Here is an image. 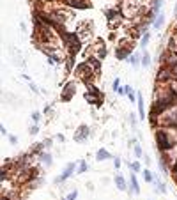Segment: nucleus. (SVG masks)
<instances>
[{"mask_svg":"<svg viewBox=\"0 0 177 200\" xmlns=\"http://www.w3.org/2000/svg\"><path fill=\"white\" fill-rule=\"evenodd\" d=\"M128 60H129V62H131V64H133L135 67H137V66L140 64V57H138V55H131V57H129Z\"/></svg>","mask_w":177,"mask_h":200,"instance_id":"obj_13","label":"nucleus"},{"mask_svg":"<svg viewBox=\"0 0 177 200\" xmlns=\"http://www.w3.org/2000/svg\"><path fill=\"white\" fill-rule=\"evenodd\" d=\"M147 43H149V34H144V37H142V46H147Z\"/></svg>","mask_w":177,"mask_h":200,"instance_id":"obj_22","label":"nucleus"},{"mask_svg":"<svg viewBox=\"0 0 177 200\" xmlns=\"http://www.w3.org/2000/svg\"><path fill=\"white\" fill-rule=\"evenodd\" d=\"M163 21H165V16H163V14H158V18L152 21V28H160V27L163 25Z\"/></svg>","mask_w":177,"mask_h":200,"instance_id":"obj_9","label":"nucleus"},{"mask_svg":"<svg viewBox=\"0 0 177 200\" xmlns=\"http://www.w3.org/2000/svg\"><path fill=\"white\" fill-rule=\"evenodd\" d=\"M129 168L133 170V174H137V172H140V163H138V161H135V163H131V165H129Z\"/></svg>","mask_w":177,"mask_h":200,"instance_id":"obj_17","label":"nucleus"},{"mask_svg":"<svg viewBox=\"0 0 177 200\" xmlns=\"http://www.w3.org/2000/svg\"><path fill=\"white\" fill-rule=\"evenodd\" d=\"M160 7H161V2H160V0H154V5H152V11H151V14H152V18H154V14L158 16V11H160Z\"/></svg>","mask_w":177,"mask_h":200,"instance_id":"obj_11","label":"nucleus"},{"mask_svg":"<svg viewBox=\"0 0 177 200\" xmlns=\"http://www.w3.org/2000/svg\"><path fill=\"white\" fill-rule=\"evenodd\" d=\"M174 14H176V16H177V5H176V11H174Z\"/></svg>","mask_w":177,"mask_h":200,"instance_id":"obj_26","label":"nucleus"},{"mask_svg":"<svg viewBox=\"0 0 177 200\" xmlns=\"http://www.w3.org/2000/svg\"><path fill=\"white\" fill-rule=\"evenodd\" d=\"M131 190H133L135 193H140V188H138V181H137V175H135V174L131 175Z\"/></svg>","mask_w":177,"mask_h":200,"instance_id":"obj_10","label":"nucleus"},{"mask_svg":"<svg viewBox=\"0 0 177 200\" xmlns=\"http://www.w3.org/2000/svg\"><path fill=\"white\" fill-rule=\"evenodd\" d=\"M9 142H11V144H16V142H18V138H16L14 135H9Z\"/></svg>","mask_w":177,"mask_h":200,"instance_id":"obj_23","label":"nucleus"},{"mask_svg":"<svg viewBox=\"0 0 177 200\" xmlns=\"http://www.w3.org/2000/svg\"><path fill=\"white\" fill-rule=\"evenodd\" d=\"M138 117L144 119L145 117V112H144V99H142V94L138 92Z\"/></svg>","mask_w":177,"mask_h":200,"instance_id":"obj_8","label":"nucleus"},{"mask_svg":"<svg viewBox=\"0 0 177 200\" xmlns=\"http://www.w3.org/2000/svg\"><path fill=\"white\" fill-rule=\"evenodd\" d=\"M73 94H74V87L69 83V85H66V89H64V92H62V99H64V101H69V99L73 97Z\"/></svg>","mask_w":177,"mask_h":200,"instance_id":"obj_5","label":"nucleus"},{"mask_svg":"<svg viewBox=\"0 0 177 200\" xmlns=\"http://www.w3.org/2000/svg\"><path fill=\"white\" fill-rule=\"evenodd\" d=\"M144 179H145L147 183H152V181H154V177H152L151 170H144Z\"/></svg>","mask_w":177,"mask_h":200,"instance_id":"obj_14","label":"nucleus"},{"mask_svg":"<svg viewBox=\"0 0 177 200\" xmlns=\"http://www.w3.org/2000/svg\"><path fill=\"white\" fill-rule=\"evenodd\" d=\"M41 161H43L44 165H50V163H51V156H50V154H41Z\"/></svg>","mask_w":177,"mask_h":200,"instance_id":"obj_16","label":"nucleus"},{"mask_svg":"<svg viewBox=\"0 0 177 200\" xmlns=\"http://www.w3.org/2000/svg\"><path fill=\"white\" fill-rule=\"evenodd\" d=\"M108 158H110V152L106 149H99L98 154H96V160L98 161H103V160H108Z\"/></svg>","mask_w":177,"mask_h":200,"instance_id":"obj_7","label":"nucleus"},{"mask_svg":"<svg viewBox=\"0 0 177 200\" xmlns=\"http://www.w3.org/2000/svg\"><path fill=\"white\" fill-rule=\"evenodd\" d=\"M124 92L128 94V97H129L131 101H135V94H133V90H131V89H129L128 85H124Z\"/></svg>","mask_w":177,"mask_h":200,"instance_id":"obj_15","label":"nucleus"},{"mask_svg":"<svg viewBox=\"0 0 177 200\" xmlns=\"http://www.w3.org/2000/svg\"><path fill=\"white\" fill-rule=\"evenodd\" d=\"M37 131H39V129H37V126H32V128H30V135H35Z\"/></svg>","mask_w":177,"mask_h":200,"instance_id":"obj_24","label":"nucleus"},{"mask_svg":"<svg viewBox=\"0 0 177 200\" xmlns=\"http://www.w3.org/2000/svg\"><path fill=\"white\" fill-rule=\"evenodd\" d=\"M64 2L71 7H76V9H87L89 7V4L85 0H64Z\"/></svg>","mask_w":177,"mask_h":200,"instance_id":"obj_4","label":"nucleus"},{"mask_svg":"<svg viewBox=\"0 0 177 200\" xmlns=\"http://www.w3.org/2000/svg\"><path fill=\"white\" fill-rule=\"evenodd\" d=\"M156 140H158V144H160V147H161V149L170 147V144H168V138H167V133H165V131H158V133H156Z\"/></svg>","mask_w":177,"mask_h":200,"instance_id":"obj_1","label":"nucleus"},{"mask_svg":"<svg viewBox=\"0 0 177 200\" xmlns=\"http://www.w3.org/2000/svg\"><path fill=\"white\" fill-rule=\"evenodd\" d=\"M135 156L137 158H142V147L140 145H135Z\"/></svg>","mask_w":177,"mask_h":200,"instance_id":"obj_19","label":"nucleus"},{"mask_svg":"<svg viewBox=\"0 0 177 200\" xmlns=\"http://www.w3.org/2000/svg\"><path fill=\"white\" fill-rule=\"evenodd\" d=\"M115 184H117V190H119V191H126V190H128L126 179H124L122 175H115Z\"/></svg>","mask_w":177,"mask_h":200,"instance_id":"obj_6","label":"nucleus"},{"mask_svg":"<svg viewBox=\"0 0 177 200\" xmlns=\"http://www.w3.org/2000/svg\"><path fill=\"white\" fill-rule=\"evenodd\" d=\"M85 170H87V163H85V161H82V163L78 165V172H80V174H83Z\"/></svg>","mask_w":177,"mask_h":200,"instance_id":"obj_18","label":"nucleus"},{"mask_svg":"<svg viewBox=\"0 0 177 200\" xmlns=\"http://www.w3.org/2000/svg\"><path fill=\"white\" fill-rule=\"evenodd\" d=\"M76 197H78V191H71V193L66 197V200H74Z\"/></svg>","mask_w":177,"mask_h":200,"instance_id":"obj_20","label":"nucleus"},{"mask_svg":"<svg viewBox=\"0 0 177 200\" xmlns=\"http://www.w3.org/2000/svg\"><path fill=\"white\" fill-rule=\"evenodd\" d=\"M142 66H144V67H149V66H151V57H149V53H144V57H142Z\"/></svg>","mask_w":177,"mask_h":200,"instance_id":"obj_12","label":"nucleus"},{"mask_svg":"<svg viewBox=\"0 0 177 200\" xmlns=\"http://www.w3.org/2000/svg\"><path fill=\"white\" fill-rule=\"evenodd\" d=\"M121 167V160L119 158H115V168H119Z\"/></svg>","mask_w":177,"mask_h":200,"instance_id":"obj_25","label":"nucleus"},{"mask_svg":"<svg viewBox=\"0 0 177 200\" xmlns=\"http://www.w3.org/2000/svg\"><path fill=\"white\" fill-rule=\"evenodd\" d=\"M39 119H41V113H39V112H34V113H32V121H34V122H39Z\"/></svg>","mask_w":177,"mask_h":200,"instance_id":"obj_21","label":"nucleus"},{"mask_svg":"<svg viewBox=\"0 0 177 200\" xmlns=\"http://www.w3.org/2000/svg\"><path fill=\"white\" fill-rule=\"evenodd\" d=\"M74 167H76L74 163H69V165H67V167L64 168V174H62L60 177H57V183H62V181H66V179H67V177H69V175L73 174V170H74Z\"/></svg>","mask_w":177,"mask_h":200,"instance_id":"obj_3","label":"nucleus"},{"mask_svg":"<svg viewBox=\"0 0 177 200\" xmlns=\"http://www.w3.org/2000/svg\"><path fill=\"white\" fill-rule=\"evenodd\" d=\"M87 136H89V128H87V126H80L78 131L74 133V140H76V142H82V140H85Z\"/></svg>","mask_w":177,"mask_h":200,"instance_id":"obj_2","label":"nucleus"}]
</instances>
